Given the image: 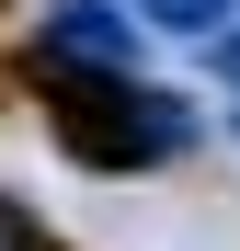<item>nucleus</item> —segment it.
<instances>
[{"instance_id": "f257e3e1", "label": "nucleus", "mask_w": 240, "mask_h": 251, "mask_svg": "<svg viewBox=\"0 0 240 251\" xmlns=\"http://www.w3.org/2000/svg\"><path fill=\"white\" fill-rule=\"evenodd\" d=\"M46 92V126L80 172H160V160L194 149V114L160 92V80H69V69H34Z\"/></svg>"}, {"instance_id": "f03ea898", "label": "nucleus", "mask_w": 240, "mask_h": 251, "mask_svg": "<svg viewBox=\"0 0 240 251\" xmlns=\"http://www.w3.org/2000/svg\"><path fill=\"white\" fill-rule=\"evenodd\" d=\"M34 69L69 80H149V34L126 0H34Z\"/></svg>"}, {"instance_id": "7ed1b4c3", "label": "nucleus", "mask_w": 240, "mask_h": 251, "mask_svg": "<svg viewBox=\"0 0 240 251\" xmlns=\"http://www.w3.org/2000/svg\"><path fill=\"white\" fill-rule=\"evenodd\" d=\"M126 12L160 23V34H206V46H217V34L240 23V0H126Z\"/></svg>"}, {"instance_id": "20e7f679", "label": "nucleus", "mask_w": 240, "mask_h": 251, "mask_svg": "<svg viewBox=\"0 0 240 251\" xmlns=\"http://www.w3.org/2000/svg\"><path fill=\"white\" fill-rule=\"evenodd\" d=\"M206 69H217V103L240 114V23H229V34H217V46H206Z\"/></svg>"}, {"instance_id": "39448f33", "label": "nucleus", "mask_w": 240, "mask_h": 251, "mask_svg": "<svg viewBox=\"0 0 240 251\" xmlns=\"http://www.w3.org/2000/svg\"><path fill=\"white\" fill-rule=\"evenodd\" d=\"M0 251H46V228H34V217H23L12 194H0Z\"/></svg>"}, {"instance_id": "423d86ee", "label": "nucleus", "mask_w": 240, "mask_h": 251, "mask_svg": "<svg viewBox=\"0 0 240 251\" xmlns=\"http://www.w3.org/2000/svg\"><path fill=\"white\" fill-rule=\"evenodd\" d=\"M229 137H240V114H229Z\"/></svg>"}]
</instances>
